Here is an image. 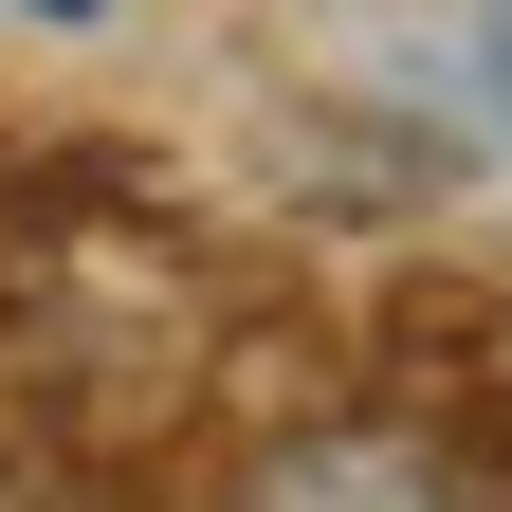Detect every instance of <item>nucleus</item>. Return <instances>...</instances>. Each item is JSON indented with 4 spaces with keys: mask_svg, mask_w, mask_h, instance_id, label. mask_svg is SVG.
Returning <instances> with one entry per match:
<instances>
[{
    "mask_svg": "<svg viewBox=\"0 0 512 512\" xmlns=\"http://www.w3.org/2000/svg\"><path fill=\"white\" fill-rule=\"evenodd\" d=\"M476 92L512 110V0H494V19H476Z\"/></svg>",
    "mask_w": 512,
    "mask_h": 512,
    "instance_id": "obj_1",
    "label": "nucleus"
},
{
    "mask_svg": "<svg viewBox=\"0 0 512 512\" xmlns=\"http://www.w3.org/2000/svg\"><path fill=\"white\" fill-rule=\"evenodd\" d=\"M37 19H92V0H37Z\"/></svg>",
    "mask_w": 512,
    "mask_h": 512,
    "instance_id": "obj_2",
    "label": "nucleus"
}]
</instances>
